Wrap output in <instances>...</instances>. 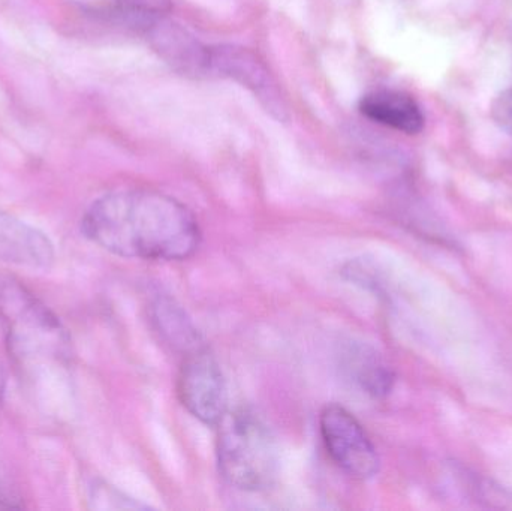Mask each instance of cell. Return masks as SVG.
Here are the masks:
<instances>
[{"mask_svg":"<svg viewBox=\"0 0 512 511\" xmlns=\"http://www.w3.org/2000/svg\"><path fill=\"white\" fill-rule=\"evenodd\" d=\"M81 230L99 248L134 260H186L201 243L194 213L152 189H123L98 198L84 213Z\"/></svg>","mask_w":512,"mask_h":511,"instance_id":"obj_1","label":"cell"},{"mask_svg":"<svg viewBox=\"0 0 512 511\" xmlns=\"http://www.w3.org/2000/svg\"><path fill=\"white\" fill-rule=\"evenodd\" d=\"M0 324L9 354L23 368L71 360V336L62 321L14 276L0 275Z\"/></svg>","mask_w":512,"mask_h":511,"instance_id":"obj_2","label":"cell"},{"mask_svg":"<svg viewBox=\"0 0 512 511\" xmlns=\"http://www.w3.org/2000/svg\"><path fill=\"white\" fill-rule=\"evenodd\" d=\"M219 471L234 488L262 491L276 479L277 446L268 426L252 411H227L218 423Z\"/></svg>","mask_w":512,"mask_h":511,"instance_id":"obj_3","label":"cell"},{"mask_svg":"<svg viewBox=\"0 0 512 511\" xmlns=\"http://www.w3.org/2000/svg\"><path fill=\"white\" fill-rule=\"evenodd\" d=\"M177 396L188 413L204 425L218 426L227 413V383L218 360L206 347L183 354Z\"/></svg>","mask_w":512,"mask_h":511,"instance_id":"obj_4","label":"cell"},{"mask_svg":"<svg viewBox=\"0 0 512 511\" xmlns=\"http://www.w3.org/2000/svg\"><path fill=\"white\" fill-rule=\"evenodd\" d=\"M319 431L331 461L349 477L372 479L379 456L361 423L340 405H327L319 416Z\"/></svg>","mask_w":512,"mask_h":511,"instance_id":"obj_5","label":"cell"},{"mask_svg":"<svg viewBox=\"0 0 512 511\" xmlns=\"http://www.w3.org/2000/svg\"><path fill=\"white\" fill-rule=\"evenodd\" d=\"M210 74L230 78L254 93L265 110L277 120L288 119V104L279 83L254 51L239 45L210 47Z\"/></svg>","mask_w":512,"mask_h":511,"instance_id":"obj_6","label":"cell"},{"mask_svg":"<svg viewBox=\"0 0 512 511\" xmlns=\"http://www.w3.org/2000/svg\"><path fill=\"white\" fill-rule=\"evenodd\" d=\"M144 32L156 53L180 74H210V47L201 44L188 29L165 15L150 18L143 24Z\"/></svg>","mask_w":512,"mask_h":511,"instance_id":"obj_7","label":"cell"},{"mask_svg":"<svg viewBox=\"0 0 512 511\" xmlns=\"http://www.w3.org/2000/svg\"><path fill=\"white\" fill-rule=\"evenodd\" d=\"M54 260V245L42 231L0 212V263L29 270H48Z\"/></svg>","mask_w":512,"mask_h":511,"instance_id":"obj_8","label":"cell"},{"mask_svg":"<svg viewBox=\"0 0 512 511\" xmlns=\"http://www.w3.org/2000/svg\"><path fill=\"white\" fill-rule=\"evenodd\" d=\"M360 111L373 122L403 134L414 135L423 131L424 114L411 95L399 90H376L360 101Z\"/></svg>","mask_w":512,"mask_h":511,"instance_id":"obj_9","label":"cell"},{"mask_svg":"<svg viewBox=\"0 0 512 511\" xmlns=\"http://www.w3.org/2000/svg\"><path fill=\"white\" fill-rule=\"evenodd\" d=\"M343 365L354 383L369 395L382 398L390 393L394 381L393 372L372 348L351 345L343 354Z\"/></svg>","mask_w":512,"mask_h":511,"instance_id":"obj_10","label":"cell"},{"mask_svg":"<svg viewBox=\"0 0 512 511\" xmlns=\"http://www.w3.org/2000/svg\"><path fill=\"white\" fill-rule=\"evenodd\" d=\"M156 323L159 329L164 333L171 345L177 350L183 351V354L203 347L201 338L195 332L192 324L185 318V314L171 303L161 302L156 305Z\"/></svg>","mask_w":512,"mask_h":511,"instance_id":"obj_11","label":"cell"},{"mask_svg":"<svg viewBox=\"0 0 512 511\" xmlns=\"http://www.w3.org/2000/svg\"><path fill=\"white\" fill-rule=\"evenodd\" d=\"M89 500L93 509L99 510L146 509V506L134 503L131 498L104 483H96L90 488Z\"/></svg>","mask_w":512,"mask_h":511,"instance_id":"obj_12","label":"cell"},{"mask_svg":"<svg viewBox=\"0 0 512 511\" xmlns=\"http://www.w3.org/2000/svg\"><path fill=\"white\" fill-rule=\"evenodd\" d=\"M492 117L496 125L512 137V87L496 96L492 104Z\"/></svg>","mask_w":512,"mask_h":511,"instance_id":"obj_13","label":"cell"},{"mask_svg":"<svg viewBox=\"0 0 512 511\" xmlns=\"http://www.w3.org/2000/svg\"><path fill=\"white\" fill-rule=\"evenodd\" d=\"M6 378L2 366H0V402H2L3 395H5Z\"/></svg>","mask_w":512,"mask_h":511,"instance_id":"obj_14","label":"cell"},{"mask_svg":"<svg viewBox=\"0 0 512 511\" xmlns=\"http://www.w3.org/2000/svg\"><path fill=\"white\" fill-rule=\"evenodd\" d=\"M12 504L11 503H8V501H6V498L3 497L2 494H0V509H12Z\"/></svg>","mask_w":512,"mask_h":511,"instance_id":"obj_15","label":"cell"}]
</instances>
